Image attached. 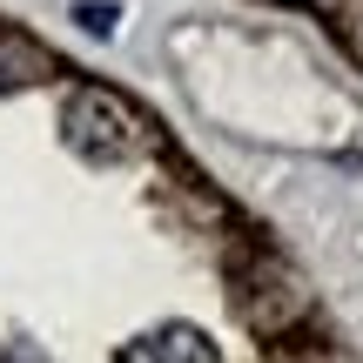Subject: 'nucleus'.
<instances>
[{
    "mask_svg": "<svg viewBox=\"0 0 363 363\" xmlns=\"http://www.w3.org/2000/svg\"><path fill=\"white\" fill-rule=\"evenodd\" d=\"M121 363H216V343L195 323H162V330H148V337H135L128 350H121Z\"/></svg>",
    "mask_w": 363,
    "mask_h": 363,
    "instance_id": "1",
    "label": "nucleus"
},
{
    "mask_svg": "<svg viewBox=\"0 0 363 363\" xmlns=\"http://www.w3.org/2000/svg\"><path fill=\"white\" fill-rule=\"evenodd\" d=\"M81 27H94V34H115V7H81Z\"/></svg>",
    "mask_w": 363,
    "mask_h": 363,
    "instance_id": "2",
    "label": "nucleus"
}]
</instances>
